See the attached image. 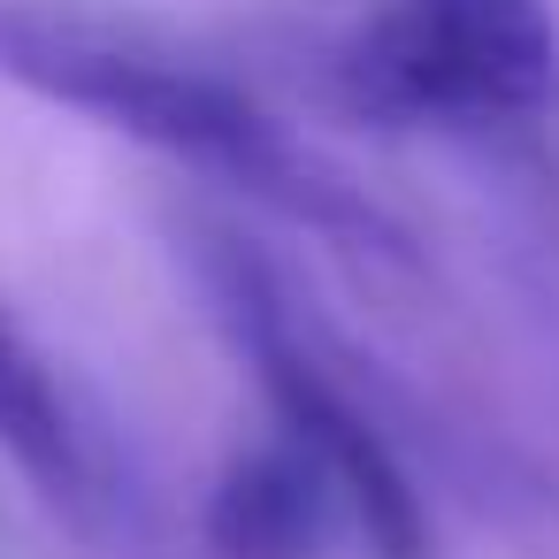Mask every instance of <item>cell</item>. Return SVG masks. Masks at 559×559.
<instances>
[{
	"mask_svg": "<svg viewBox=\"0 0 559 559\" xmlns=\"http://www.w3.org/2000/svg\"><path fill=\"white\" fill-rule=\"evenodd\" d=\"M0 78L55 108H78L337 246H391L383 215L337 169H322L238 78L131 24L78 16V9H55V0H0Z\"/></svg>",
	"mask_w": 559,
	"mask_h": 559,
	"instance_id": "6da1fadb",
	"label": "cell"
},
{
	"mask_svg": "<svg viewBox=\"0 0 559 559\" xmlns=\"http://www.w3.org/2000/svg\"><path fill=\"white\" fill-rule=\"evenodd\" d=\"M337 93L376 123H521L559 100L551 0H376L337 47Z\"/></svg>",
	"mask_w": 559,
	"mask_h": 559,
	"instance_id": "7a4b0ae2",
	"label": "cell"
},
{
	"mask_svg": "<svg viewBox=\"0 0 559 559\" xmlns=\"http://www.w3.org/2000/svg\"><path fill=\"white\" fill-rule=\"evenodd\" d=\"M207 292L238 337V353L253 360L261 391H269V414L284 437H299L337 498H345V521L383 551V559H414L421 551V498L406 483V467L391 460V444L376 437V421L353 406V391L322 368V353L307 345L276 269L261 253H246L238 238H207Z\"/></svg>",
	"mask_w": 559,
	"mask_h": 559,
	"instance_id": "3957f363",
	"label": "cell"
},
{
	"mask_svg": "<svg viewBox=\"0 0 559 559\" xmlns=\"http://www.w3.org/2000/svg\"><path fill=\"white\" fill-rule=\"evenodd\" d=\"M337 521H345V498L330 467L284 429L246 444L207 498V544L223 559H314Z\"/></svg>",
	"mask_w": 559,
	"mask_h": 559,
	"instance_id": "277c9868",
	"label": "cell"
},
{
	"mask_svg": "<svg viewBox=\"0 0 559 559\" xmlns=\"http://www.w3.org/2000/svg\"><path fill=\"white\" fill-rule=\"evenodd\" d=\"M0 452H9L55 506L93 498V444H85L62 383L47 376V360L32 353V337L9 314H0Z\"/></svg>",
	"mask_w": 559,
	"mask_h": 559,
	"instance_id": "5b68a950",
	"label": "cell"
}]
</instances>
